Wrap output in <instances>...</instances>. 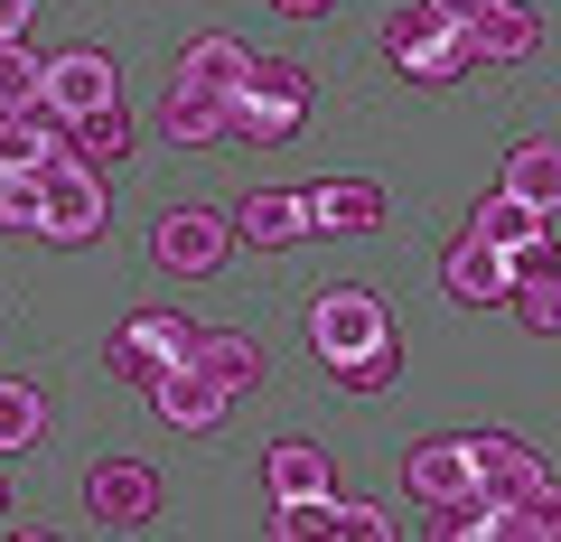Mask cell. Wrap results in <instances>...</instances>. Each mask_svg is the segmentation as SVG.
<instances>
[{
  "label": "cell",
  "instance_id": "obj_30",
  "mask_svg": "<svg viewBox=\"0 0 561 542\" xmlns=\"http://www.w3.org/2000/svg\"><path fill=\"white\" fill-rule=\"evenodd\" d=\"M103 365H113V383H140V393H150V383H160V374H169V365H160V356H150V346H140V337H131V327H122V337H113V346H103Z\"/></svg>",
  "mask_w": 561,
  "mask_h": 542
},
{
  "label": "cell",
  "instance_id": "obj_19",
  "mask_svg": "<svg viewBox=\"0 0 561 542\" xmlns=\"http://www.w3.org/2000/svg\"><path fill=\"white\" fill-rule=\"evenodd\" d=\"M468 234H486V243H505V253H515V243L552 234V224H542V206H534V197H515V187H496V197H486L478 216H468Z\"/></svg>",
  "mask_w": 561,
  "mask_h": 542
},
{
  "label": "cell",
  "instance_id": "obj_36",
  "mask_svg": "<svg viewBox=\"0 0 561 542\" xmlns=\"http://www.w3.org/2000/svg\"><path fill=\"white\" fill-rule=\"evenodd\" d=\"M0 515H10V477H0Z\"/></svg>",
  "mask_w": 561,
  "mask_h": 542
},
{
  "label": "cell",
  "instance_id": "obj_21",
  "mask_svg": "<svg viewBox=\"0 0 561 542\" xmlns=\"http://www.w3.org/2000/svg\"><path fill=\"white\" fill-rule=\"evenodd\" d=\"M243 38H225V28H206V38H187V57H179V76H197V84H216V94H234L243 84Z\"/></svg>",
  "mask_w": 561,
  "mask_h": 542
},
{
  "label": "cell",
  "instance_id": "obj_1",
  "mask_svg": "<svg viewBox=\"0 0 561 542\" xmlns=\"http://www.w3.org/2000/svg\"><path fill=\"white\" fill-rule=\"evenodd\" d=\"M309 103H319V76L300 57H253L234 84V141H262V150H290L309 131Z\"/></svg>",
  "mask_w": 561,
  "mask_h": 542
},
{
  "label": "cell",
  "instance_id": "obj_11",
  "mask_svg": "<svg viewBox=\"0 0 561 542\" xmlns=\"http://www.w3.org/2000/svg\"><path fill=\"white\" fill-rule=\"evenodd\" d=\"M468 449H478V486H486L496 505H524L542 477H552V468H542L534 449L515 440V430H468Z\"/></svg>",
  "mask_w": 561,
  "mask_h": 542
},
{
  "label": "cell",
  "instance_id": "obj_15",
  "mask_svg": "<svg viewBox=\"0 0 561 542\" xmlns=\"http://www.w3.org/2000/svg\"><path fill=\"white\" fill-rule=\"evenodd\" d=\"M534 47H542V20L524 10V0H505L496 20H478V28H468V66H524Z\"/></svg>",
  "mask_w": 561,
  "mask_h": 542
},
{
  "label": "cell",
  "instance_id": "obj_29",
  "mask_svg": "<svg viewBox=\"0 0 561 542\" xmlns=\"http://www.w3.org/2000/svg\"><path fill=\"white\" fill-rule=\"evenodd\" d=\"M515 319L534 327V337H561V272L552 281H515Z\"/></svg>",
  "mask_w": 561,
  "mask_h": 542
},
{
  "label": "cell",
  "instance_id": "obj_2",
  "mask_svg": "<svg viewBox=\"0 0 561 542\" xmlns=\"http://www.w3.org/2000/svg\"><path fill=\"white\" fill-rule=\"evenodd\" d=\"M383 57H393L412 84H459L468 76V28L421 0V10H393V20H383Z\"/></svg>",
  "mask_w": 561,
  "mask_h": 542
},
{
  "label": "cell",
  "instance_id": "obj_25",
  "mask_svg": "<svg viewBox=\"0 0 561 542\" xmlns=\"http://www.w3.org/2000/svg\"><path fill=\"white\" fill-rule=\"evenodd\" d=\"M505 533L515 542H561V477H542L524 505H505Z\"/></svg>",
  "mask_w": 561,
  "mask_h": 542
},
{
  "label": "cell",
  "instance_id": "obj_35",
  "mask_svg": "<svg viewBox=\"0 0 561 542\" xmlns=\"http://www.w3.org/2000/svg\"><path fill=\"white\" fill-rule=\"evenodd\" d=\"M272 10H290V20H328L337 0H272Z\"/></svg>",
  "mask_w": 561,
  "mask_h": 542
},
{
  "label": "cell",
  "instance_id": "obj_33",
  "mask_svg": "<svg viewBox=\"0 0 561 542\" xmlns=\"http://www.w3.org/2000/svg\"><path fill=\"white\" fill-rule=\"evenodd\" d=\"M431 10H440V20H459V28H478V20H496L505 0H431Z\"/></svg>",
  "mask_w": 561,
  "mask_h": 542
},
{
  "label": "cell",
  "instance_id": "obj_16",
  "mask_svg": "<svg viewBox=\"0 0 561 542\" xmlns=\"http://www.w3.org/2000/svg\"><path fill=\"white\" fill-rule=\"evenodd\" d=\"M187 356H197L206 374L225 383V393H253V383L272 374V356H262L253 337H234V327H197V346H187Z\"/></svg>",
  "mask_w": 561,
  "mask_h": 542
},
{
  "label": "cell",
  "instance_id": "obj_31",
  "mask_svg": "<svg viewBox=\"0 0 561 542\" xmlns=\"http://www.w3.org/2000/svg\"><path fill=\"white\" fill-rule=\"evenodd\" d=\"M505 262H515V281H552V272H561V243H552V234H534V243H515Z\"/></svg>",
  "mask_w": 561,
  "mask_h": 542
},
{
  "label": "cell",
  "instance_id": "obj_13",
  "mask_svg": "<svg viewBox=\"0 0 561 542\" xmlns=\"http://www.w3.org/2000/svg\"><path fill=\"white\" fill-rule=\"evenodd\" d=\"M243 243H262V253H280V243L309 234V187H253V197L234 206Z\"/></svg>",
  "mask_w": 561,
  "mask_h": 542
},
{
  "label": "cell",
  "instance_id": "obj_22",
  "mask_svg": "<svg viewBox=\"0 0 561 542\" xmlns=\"http://www.w3.org/2000/svg\"><path fill=\"white\" fill-rule=\"evenodd\" d=\"M47 224V169H0V234H38Z\"/></svg>",
  "mask_w": 561,
  "mask_h": 542
},
{
  "label": "cell",
  "instance_id": "obj_7",
  "mask_svg": "<svg viewBox=\"0 0 561 542\" xmlns=\"http://www.w3.org/2000/svg\"><path fill=\"white\" fill-rule=\"evenodd\" d=\"M103 103H122V66L103 57V47H66V57H47V113H57V122L103 113Z\"/></svg>",
  "mask_w": 561,
  "mask_h": 542
},
{
  "label": "cell",
  "instance_id": "obj_12",
  "mask_svg": "<svg viewBox=\"0 0 561 542\" xmlns=\"http://www.w3.org/2000/svg\"><path fill=\"white\" fill-rule=\"evenodd\" d=\"M402 486H412L421 505L468 496V486H478V449H468V440H421L412 459H402Z\"/></svg>",
  "mask_w": 561,
  "mask_h": 542
},
{
  "label": "cell",
  "instance_id": "obj_4",
  "mask_svg": "<svg viewBox=\"0 0 561 542\" xmlns=\"http://www.w3.org/2000/svg\"><path fill=\"white\" fill-rule=\"evenodd\" d=\"M225 243L234 234H225L216 206H169V216L150 224V262H160L169 281H206V272L225 262Z\"/></svg>",
  "mask_w": 561,
  "mask_h": 542
},
{
  "label": "cell",
  "instance_id": "obj_8",
  "mask_svg": "<svg viewBox=\"0 0 561 542\" xmlns=\"http://www.w3.org/2000/svg\"><path fill=\"white\" fill-rule=\"evenodd\" d=\"M160 131H169L179 150H225V141H234V94L179 76V84H169V103H160Z\"/></svg>",
  "mask_w": 561,
  "mask_h": 542
},
{
  "label": "cell",
  "instance_id": "obj_17",
  "mask_svg": "<svg viewBox=\"0 0 561 542\" xmlns=\"http://www.w3.org/2000/svg\"><path fill=\"white\" fill-rule=\"evenodd\" d=\"M505 187L534 197L542 216H561V141H515L505 150Z\"/></svg>",
  "mask_w": 561,
  "mask_h": 542
},
{
  "label": "cell",
  "instance_id": "obj_34",
  "mask_svg": "<svg viewBox=\"0 0 561 542\" xmlns=\"http://www.w3.org/2000/svg\"><path fill=\"white\" fill-rule=\"evenodd\" d=\"M28 20H38V0H0V38H28Z\"/></svg>",
  "mask_w": 561,
  "mask_h": 542
},
{
  "label": "cell",
  "instance_id": "obj_28",
  "mask_svg": "<svg viewBox=\"0 0 561 542\" xmlns=\"http://www.w3.org/2000/svg\"><path fill=\"white\" fill-rule=\"evenodd\" d=\"M328 374H337L346 393H383V383L402 374V346L383 337V346H365V356H346V365H328Z\"/></svg>",
  "mask_w": 561,
  "mask_h": 542
},
{
  "label": "cell",
  "instance_id": "obj_18",
  "mask_svg": "<svg viewBox=\"0 0 561 542\" xmlns=\"http://www.w3.org/2000/svg\"><path fill=\"white\" fill-rule=\"evenodd\" d=\"M66 150H76L84 169H122V160H131V122H122V103L76 113V122H66Z\"/></svg>",
  "mask_w": 561,
  "mask_h": 542
},
{
  "label": "cell",
  "instance_id": "obj_14",
  "mask_svg": "<svg viewBox=\"0 0 561 542\" xmlns=\"http://www.w3.org/2000/svg\"><path fill=\"white\" fill-rule=\"evenodd\" d=\"M383 224V187L375 178H328L309 187V234H375Z\"/></svg>",
  "mask_w": 561,
  "mask_h": 542
},
{
  "label": "cell",
  "instance_id": "obj_10",
  "mask_svg": "<svg viewBox=\"0 0 561 542\" xmlns=\"http://www.w3.org/2000/svg\"><path fill=\"white\" fill-rule=\"evenodd\" d=\"M150 402H160V422H169V430H216V422H225V402H234V393H225V383L206 374L197 356H179V365H169L160 383H150Z\"/></svg>",
  "mask_w": 561,
  "mask_h": 542
},
{
  "label": "cell",
  "instance_id": "obj_9",
  "mask_svg": "<svg viewBox=\"0 0 561 542\" xmlns=\"http://www.w3.org/2000/svg\"><path fill=\"white\" fill-rule=\"evenodd\" d=\"M440 290L459 309H486V300H515V262H505V243H486V234H459L440 253Z\"/></svg>",
  "mask_w": 561,
  "mask_h": 542
},
{
  "label": "cell",
  "instance_id": "obj_6",
  "mask_svg": "<svg viewBox=\"0 0 561 542\" xmlns=\"http://www.w3.org/2000/svg\"><path fill=\"white\" fill-rule=\"evenodd\" d=\"M84 505H94L103 533H140V523L160 515V468H140V459H103L94 477H84Z\"/></svg>",
  "mask_w": 561,
  "mask_h": 542
},
{
  "label": "cell",
  "instance_id": "obj_20",
  "mask_svg": "<svg viewBox=\"0 0 561 542\" xmlns=\"http://www.w3.org/2000/svg\"><path fill=\"white\" fill-rule=\"evenodd\" d=\"M38 440H47V393L20 383V374H0V459L10 449H38Z\"/></svg>",
  "mask_w": 561,
  "mask_h": 542
},
{
  "label": "cell",
  "instance_id": "obj_23",
  "mask_svg": "<svg viewBox=\"0 0 561 542\" xmlns=\"http://www.w3.org/2000/svg\"><path fill=\"white\" fill-rule=\"evenodd\" d=\"M47 103V66L20 38H0V113H38Z\"/></svg>",
  "mask_w": 561,
  "mask_h": 542
},
{
  "label": "cell",
  "instance_id": "obj_24",
  "mask_svg": "<svg viewBox=\"0 0 561 542\" xmlns=\"http://www.w3.org/2000/svg\"><path fill=\"white\" fill-rule=\"evenodd\" d=\"M272 496H328V459L309 440H280L272 449Z\"/></svg>",
  "mask_w": 561,
  "mask_h": 542
},
{
  "label": "cell",
  "instance_id": "obj_27",
  "mask_svg": "<svg viewBox=\"0 0 561 542\" xmlns=\"http://www.w3.org/2000/svg\"><path fill=\"white\" fill-rule=\"evenodd\" d=\"M131 337L150 346V356H160V365H179L187 346H197V327H187L179 309H140V319H131Z\"/></svg>",
  "mask_w": 561,
  "mask_h": 542
},
{
  "label": "cell",
  "instance_id": "obj_3",
  "mask_svg": "<svg viewBox=\"0 0 561 542\" xmlns=\"http://www.w3.org/2000/svg\"><path fill=\"white\" fill-rule=\"evenodd\" d=\"M383 337H393V319H383V300L365 281H328L319 300H309V346H319L328 365L365 356V346H383Z\"/></svg>",
  "mask_w": 561,
  "mask_h": 542
},
{
  "label": "cell",
  "instance_id": "obj_5",
  "mask_svg": "<svg viewBox=\"0 0 561 542\" xmlns=\"http://www.w3.org/2000/svg\"><path fill=\"white\" fill-rule=\"evenodd\" d=\"M47 243H94L103 234V169H84L76 150H57L47 160Z\"/></svg>",
  "mask_w": 561,
  "mask_h": 542
},
{
  "label": "cell",
  "instance_id": "obj_26",
  "mask_svg": "<svg viewBox=\"0 0 561 542\" xmlns=\"http://www.w3.org/2000/svg\"><path fill=\"white\" fill-rule=\"evenodd\" d=\"M272 533H280V542H319V533H337V496H280Z\"/></svg>",
  "mask_w": 561,
  "mask_h": 542
},
{
  "label": "cell",
  "instance_id": "obj_32",
  "mask_svg": "<svg viewBox=\"0 0 561 542\" xmlns=\"http://www.w3.org/2000/svg\"><path fill=\"white\" fill-rule=\"evenodd\" d=\"M337 533L346 542H383V533H393V515H375V505H337Z\"/></svg>",
  "mask_w": 561,
  "mask_h": 542
}]
</instances>
